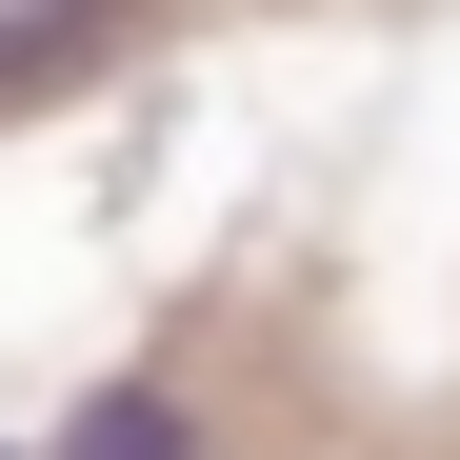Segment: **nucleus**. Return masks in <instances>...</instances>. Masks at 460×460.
<instances>
[{
    "mask_svg": "<svg viewBox=\"0 0 460 460\" xmlns=\"http://www.w3.org/2000/svg\"><path fill=\"white\" fill-rule=\"evenodd\" d=\"M40 460H200V420L161 401V380H101V401H81V420H60Z\"/></svg>",
    "mask_w": 460,
    "mask_h": 460,
    "instance_id": "obj_1",
    "label": "nucleus"
},
{
    "mask_svg": "<svg viewBox=\"0 0 460 460\" xmlns=\"http://www.w3.org/2000/svg\"><path fill=\"white\" fill-rule=\"evenodd\" d=\"M0 460H40V440H0Z\"/></svg>",
    "mask_w": 460,
    "mask_h": 460,
    "instance_id": "obj_2",
    "label": "nucleus"
}]
</instances>
